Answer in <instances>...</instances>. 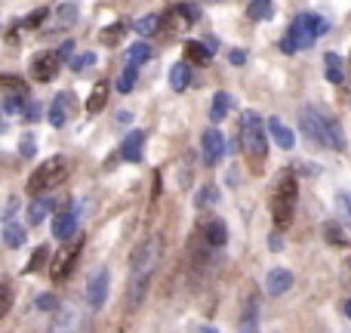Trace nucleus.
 Returning a JSON list of instances; mask_svg holds the SVG:
<instances>
[{"label":"nucleus","instance_id":"0eeeda50","mask_svg":"<svg viewBox=\"0 0 351 333\" xmlns=\"http://www.w3.org/2000/svg\"><path fill=\"white\" fill-rule=\"evenodd\" d=\"M108 284H111L108 268H99V272L90 275V281H86V306H90L93 312H99L105 306V299H108Z\"/></svg>","mask_w":351,"mask_h":333},{"label":"nucleus","instance_id":"2eb2a0df","mask_svg":"<svg viewBox=\"0 0 351 333\" xmlns=\"http://www.w3.org/2000/svg\"><path fill=\"white\" fill-rule=\"evenodd\" d=\"M268 136H271V142H278V146L280 148H287V152H290V148L293 146H296V133H293V130L290 127H287V124L284 121H280V117H268Z\"/></svg>","mask_w":351,"mask_h":333},{"label":"nucleus","instance_id":"4be33fe9","mask_svg":"<svg viewBox=\"0 0 351 333\" xmlns=\"http://www.w3.org/2000/svg\"><path fill=\"white\" fill-rule=\"evenodd\" d=\"M228 111H231V93L219 90L216 96H213V105H210V121L213 124L225 121V117H228Z\"/></svg>","mask_w":351,"mask_h":333},{"label":"nucleus","instance_id":"de8ad7c7","mask_svg":"<svg viewBox=\"0 0 351 333\" xmlns=\"http://www.w3.org/2000/svg\"><path fill=\"white\" fill-rule=\"evenodd\" d=\"M16 207H19V198H10V204H6V222L12 219V213H16Z\"/></svg>","mask_w":351,"mask_h":333},{"label":"nucleus","instance_id":"20e7f679","mask_svg":"<svg viewBox=\"0 0 351 333\" xmlns=\"http://www.w3.org/2000/svg\"><path fill=\"white\" fill-rule=\"evenodd\" d=\"M68 173H71V161L65 158V154H53V158H47L40 167H34V173L28 176V194H43V192H53L56 185H62V182L68 179Z\"/></svg>","mask_w":351,"mask_h":333},{"label":"nucleus","instance_id":"2f4dec72","mask_svg":"<svg viewBox=\"0 0 351 333\" xmlns=\"http://www.w3.org/2000/svg\"><path fill=\"white\" fill-rule=\"evenodd\" d=\"M336 210H339V216H342V225H348L351 229V194L348 192L336 194Z\"/></svg>","mask_w":351,"mask_h":333},{"label":"nucleus","instance_id":"393cba45","mask_svg":"<svg viewBox=\"0 0 351 333\" xmlns=\"http://www.w3.org/2000/svg\"><path fill=\"white\" fill-rule=\"evenodd\" d=\"M105 102H108V84H96L90 93V99H86V111H90V115H99V111L105 108Z\"/></svg>","mask_w":351,"mask_h":333},{"label":"nucleus","instance_id":"5701e85b","mask_svg":"<svg viewBox=\"0 0 351 333\" xmlns=\"http://www.w3.org/2000/svg\"><path fill=\"white\" fill-rule=\"evenodd\" d=\"M324 65H327V80L330 84H342V80H346V62H342V56L327 53L324 56Z\"/></svg>","mask_w":351,"mask_h":333},{"label":"nucleus","instance_id":"c03bdc74","mask_svg":"<svg viewBox=\"0 0 351 333\" xmlns=\"http://www.w3.org/2000/svg\"><path fill=\"white\" fill-rule=\"evenodd\" d=\"M228 59L234 62V65H243V62H247V53H243V49H231Z\"/></svg>","mask_w":351,"mask_h":333},{"label":"nucleus","instance_id":"603ef678","mask_svg":"<svg viewBox=\"0 0 351 333\" xmlns=\"http://www.w3.org/2000/svg\"><path fill=\"white\" fill-rule=\"evenodd\" d=\"M200 333H219L216 328H200Z\"/></svg>","mask_w":351,"mask_h":333},{"label":"nucleus","instance_id":"473e14b6","mask_svg":"<svg viewBox=\"0 0 351 333\" xmlns=\"http://www.w3.org/2000/svg\"><path fill=\"white\" fill-rule=\"evenodd\" d=\"M133 87H136V68L127 65L121 71V78H117V90H121V93H133Z\"/></svg>","mask_w":351,"mask_h":333},{"label":"nucleus","instance_id":"bb28decb","mask_svg":"<svg viewBox=\"0 0 351 333\" xmlns=\"http://www.w3.org/2000/svg\"><path fill=\"white\" fill-rule=\"evenodd\" d=\"M152 56H154V49L148 47L145 41H142V43H133V47L127 49V65H133V68H136V65H142V62H148Z\"/></svg>","mask_w":351,"mask_h":333},{"label":"nucleus","instance_id":"423d86ee","mask_svg":"<svg viewBox=\"0 0 351 333\" xmlns=\"http://www.w3.org/2000/svg\"><path fill=\"white\" fill-rule=\"evenodd\" d=\"M299 130L315 148H330V127H327V111H317L315 105H305L299 115Z\"/></svg>","mask_w":351,"mask_h":333},{"label":"nucleus","instance_id":"58836bf2","mask_svg":"<svg viewBox=\"0 0 351 333\" xmlns=\"http://www.w3.org/2000/svg\"><path fill=\"white\" fill-rule=\"evenodd\" d=\"M93 62H96V53H80V56H74V59L68 62V65H71L74 71H86V68H90Z\"/></svg>","mask_w":351,"mask_h":333},{"label":"nucleus","instance_id":"f03ea898","mask_svg":"<svg viewBox=\"0 0 351 333\" xmlns=\"http://www.w3.org/2000/svg\"><path fill=\"white\" fill-rule=\"evenodd\" d=\"M241 152L253 173H262L268 154V124L262 121L259 111H247L241 124Z\"/></svg>","mask_w":351,"mask_h":333},{"label":"nucleus","instance_id":"f704fd0d","mask_svg":"<svg viewBox=\"0 0 351 333\" xmlns=\"http://www.w3.org/2000/svg\"><path fill=\"white\" fill-rule=\"evenodd\" d=\"M241 333H259V321H256V306H250V309L243 312Z\"/></svg>","mask_w":351,"mask_h":333},{"label":"nucleus","instance_id":"b1692460","mask_svg":"<svg viewBox=\"0 0 351 333\" xmlns=\"http://www.w3.org/2000/svg\"><path fill=\"white\" fill-rule=\"evenodd\" d=\"M274 16V0H250L247 3V19L253 22H265Z\"/></svg>","mask_w":351,"mask_h":333},{"label":"nucleus","instance_id":"1a4fd4ad","mask_svg":"<svg viewBox=\"0 0 351 333\" xmlns=\"http://www.w3.org/2000/svg\"><path fill=\"white\" fill-rule=\"evenodd\" d=\"M80 247H84V241H68L65 247L53 256V278L56 281H65L68 278V272L74 268V260L80 256Z\"/></svg>","mask_w":351,"mask_h":333},{"label":"nucleus","instance_id":"9b49d317","mask_svg":"<svg viewBox=\"0 0 351 333\" xmlns=\"http://www.w3.org/2000/svg\"><path fill=\"white\" fill-rule=\"evenodd\" d=\"M80 328H84V312L77 306H65L47 333H80Z\"/></svg>","mask_w":351,"mask_h":333},{"label":"nucleus","instance_id":"a18cd8bd","mask_svg":"<svg viewBox=\"0 0 351 333\" xmlns=\"http://www.w3.org/2000/svg\"><path fill=\"white\" fill-rule=\"evenodd\" d=\"M10 303H12V290H10V284H3V309H0L3 315L10 312Z\"/></svg>","mask_w":351,"mask_h":333},{"label":"nucleus","instance_id":"dca6fc26","mask_svg":"<svg viewBox=\"0 0 351 333\" xmlns=\"http://www.w3.org/2000/svg\"><path fill=\"white\" fill-rule=\"evenodd\" d=\"M290 287H293V275L287 272V268H271V272L265 275V290L271 293V297H284Z\"/></svg>","mask_w":351,"mask_h":333},{"label":"nucleus","instance_id":"09e8293b","mask_svg":"<svg viewBox=\"0 0 351 333\" xmlns=\"http://www.w3.org/2000/svg\"><path fill=\"white\" fill-rule=\"evenodd\" d=\"M268 247H271V250H284V241H280V235H271V238H268Z\"/></svg>","mask_w":351,"mask_h":333},{"label":"nucleus","instance_id":"a211bd4d","mask_svg":"<svg viewBox=\"0 0 351 333\" xmlns=\"http://www.w3.org/2000/svg\"><path fill=\"white\" fill-rule=\"evenodd\" d=\"M200 238H204L210 247H225V241H228V229H225L222 219H210V222L200 229Z\"/></svg>","mask_w":351,"mask_h":333},{"label":"nucleus","instance_id":"8fccbe9b","mask_svg":"<svg viewBox=\"0 0 351 333\" xmlns=\"http://www.w3.org/2000/svg\"><path fill=\"white\" fill-rule=\"evenodd\" d=\"M133 121V115H130V111H117V124H130Z\"/></svg>","mask_w":351,"mask_h":333},{"label":"nucleus","instance_id":"3c124183","mask_svg":"<svg viewBox=\"0 0 351 333\" xmlns=\"http://www.w3.org/2000/svg\"><path fill=\"white\" fill-rule=\"evenodd\" d=\"M342 315H346L348 321H351V299H346V303H342Z\"/></svg>","mask_w":351,"mask_h":333},{"label":"nucleus","instance_id":"37998d69","mask_svg":"<svg viewBox=\"0 0 351 333\" xmlns=\"http://www.w3.org/2000/svg\"><path fill=\"white\" fill-rule=\"evenodd\" d=\"M59 59H68V62L74 59V41H65V43H62V49H59Z\"/></svg>","mask_w":351,"mask_h":333},{"label":"nucleus","instance_id":"ddd939ff","mask_svg":"<svg viewBox=\"0 0 351 333\" xmlns=\"http://www.w3.org/2000/svg\"><path fill=\"white\" fill-rule=\"evenodd\" d=\"M200 148H204V161L206 164H219L222 161V154H225V136H222V130H216V127H210L204 133V139H200Z\"/></svg>","mask_w":351,"mask_h":333},{"label":"nucleus","instance_id":"39448f33","mask_svg":"<svg viewBox=\"0 0 351 333\" xmlns=\"http://www.w3.org/2000/svg\"><path fill=\"white\" fill-rule=\"evenodd\" d=\"M296 198H299V182L296 173H284L278 179L271 192V216L278 229H287L293 222V213H296Z\"/></svg>","mask_w":351,"mask_h":333},{"label":"nucleus","instance_id":"a19ab883","mask_svg":"<svg viewBox=\"0 0 351 333\" xmlns=\"http://www.w3.org/2000/svg\"><path fill=\"white\" fill-rule=\"evenodd\" d=\"M37 309L53 312L56 309V297H53V293H43V297H37Z\"/></svg>","mask_w":351,"mask_h":333},{"label":"nucleus","instance_id":"6e6552de","mask_svg":"<svg viewBox=\"0 0 351 333\" xmlns=\"http://www.w3.org/2000/svg\"><path fill=\"white\" fill-rule=\"evenodd\" d=\"M59 53H49V49H43V53H37L34 59H31V78L40 80V84H49V80H56V74H59Z\"/></svg>","mask_w":351,"mask_h":333},{"label":"nucleus","instance_id":"7c9ffc66","mask_svg":"<svg viewBox=\"0 0 351 333\" xmlns=\"http://www.w3.org/2000/svg\"><path fill=\"white\" fill-rule=\"evenodd\" d=\"M160 25H164V19L158 16V12H148V16H142L139 22H136V31H139L142 37L154 34V31H160Z\"/></svg>","mask_w":351,"mask_h":333},{"label":"nucleus","instance_id":"7ed1b4c3","mask_svg":"<svg viewBox=\"0 0 351 333\" xmlns=\"http://www.w3.org/2000/svg\"><path fill=\"white\" fill-rule=\"evenodd\" d=\"M327 31H330V22L324 16H317V12H299V16L293 19L287 37L280 41V49H284V53L308 49L311 43H315L321 34H327Z\"/></svg>","mask_w":351,"mask_h":333},{"label":"nucleus","instance_id":"f3484780","mask_svg":"<svg viewBox=\"0 0 351 333\" xmlns=\"http://www.w3.org/2000/svg\"><path fill=\"white\" fill-rule=\"evenodd\" d=\"M142 146H145V133H142V130H133V133L123 139V146H121V158L130 161V164L142 161Z\"/></svg>","mask_w":351,"mask_h":333},{"label":"nucleus","instance_id":"e433bc0d","mask_svg":"<svg viewBox=\"0 0 351 333\" xmlns=\"http://www.w3.org/2000/svg\"><path fill=\"white\" fill-rule=\"evenodd\" d=\"M47 16H49V10H34V12H28V16L22 19V28H40Z\"/></svg>","mask_w":351,"mask_h":333},{"label":"nucleus","instance_id":"79ce46f5","mask_svg":"<svg viewBox=\"0 0 351 333\" xmlns=\"http://www.w3.org/2000/svg\"><path fill=\"white\" fill-rule=\"evenodd\" d=\"M25 117H28V121H37V117H40V105L37 102H25V111H22Z\"/></svg>","mask_w":351,"mask_h":333},{"label":"nucleus","instance_id":"f8f14e48","mask_svg":"<svg viewBox=\"0 0 351 333\" xmlns=\"http://www.w3.org/2000/svg\"><path fill=\"white\" fill-rule=\"evenodd\" d=\"M194 19H200V10H197V6H191V3L173 6V10L167 12V31L179 34V31H185L188 25H194Z\"/></svg>","mask_w":351,"mask_h":333},{"label":"nucleus","instance_id":"c9c22d12","mask_svg":"<svg viewBox=\"0 0 351 333\" xmlns=\"http://www.w3.org/2000/svg\"><path fill=\"white\" fill-rule=\"evenodd\" d=\"M213 200H219V188L216 185H204V188H200V194L194 198V204L206 207V204H213Z\"/></svg>","mask_w":351,"mask_h":333},{"label":"nucleus","instance_id":"49530a36","mask_svg":"<svg viewBox=\"0 0 351 333\" xmlns=\"http://www.w3.org/2000/svg\"><path fill=\"white\" fill-rule=\"evenodd\" d=\"M342 281L351 284V256H346V262H342Z\"/></svg>","mask_w":351,"mask_h":333},{"label":"nucleus","instance_id":"4c0bfd02","mask_svg":"<svg viewBox=\"0 0 351 333\" xmlns=\"http://www.w3.org/2000/svg\"><path fill=\"white\" fill-rule=\"evenodd\" d=\"M47 260H49V247H37L34 256H31V262H28V272H40Z\"/></svg>","mask_w":351,"mask_h":333},{"label":"nucleus","instance_id":"4468645a","mask_svg":"<svg viewBox=\"0 0 351 333\" xmlns=\"http://www.w3.org/2000/svg\"><path fill=\"white\" fill-rule=\"evenodd\" d=\"M77 210H62L56 213L53 219V238H59V241H68V238H74V231H77Z\"/></svg>","mask_w":351,"mask_h":333},{"label":"nucleus","instance_id":"c756f323","mask_svg":"<svg viewBox=\"0 0 351 333\" xmlns=\"http://www.w3.org/2000/svg\"><path fill=\"white\" fill-rule=\"evenodd\" d=\"M127 28H130L127 22H114V25H108V28H102V31H99V41H102V43H108V47H114V43L121 41L123 34H127Z\"/></svg>","mask_w":351,"mask_h":333},{"label":"nucleus","instance_id":"72a5a7b5","mask_svg":"<svg viewBox=\"0 0 351 333\" xmlns=\"http://www.w3.org/2000/svg\"><path fill=\"white\" fill-rule=\"evenodd\" d=\"M324 231H327V238H330V244H333V247H346V231H342L339 229V225H336V222H327V225H324Z\"/></svg>","mask_w":351,"mask_h":333},{"label":"nucleus","instance_id":"ea45409f","mask_svg":"<svg viewBox=\"0 0 351 333\" xmlns=\"http://www.w3.org/2000/svg\"><path fill=\"white\" fill-rule=\"evenodd\" d=\"M19 154L22 158H34V136H25L22 146H19Z\"/></svg>","mask_w":351,"mask_h":333},{"label":"nucleus","instance_id":"aec40b11","mask_svg":"<svg viewBox=\"0 0 351 333\" xmlns=\"http://www.w3.org/2000/svg\"><path fill=\"white\" fill-rule=\"evenodd\" d=\"M188 84H191V65L188 62H176L170 68V87L173 93H185Z\"/></svg>","mask_w":351,"mask_h":333},{"label":"nucleus","instance_id":"412c9836","mask_svg":"<svg viewBox=\"0 0 351 333\" xmlns=\"http://www.w3.org/2000/svg\"><path fill=\"white\" fill-rule=\"evenodd\" d=\"M74 22H77V6L62 3L59 10H56V22H49V31H65V28H71Z\"/></svg>","mask_w":351,"mask_h":333},{"label":"nucleus","instance_id":"cd10ccee","mask_svg":"<svg viewBox=\"0 0 351 333\" xmlns=\"http://www.w3.org/2000/svg\"><path fill=\"white\" fill-rule=\"evenodd\" d=\"M0 87L6 90V96H22V99H28V84L25 80H19V78H12V74H3L0 78Z\"/></svg>","mask_w":351,"mask_h":333},{"label":"nucleus","instance_id":"c85d7f7f","mask_svg":"<svg viewBox=\"0 0 351 333\" xmlns=\"http://www.w3.org/2000/svg\"><path fill=\"white\" fill-rule=\"evenodd\" d=\"M185 56L191 62H206L213 56V49L206 47V41H188L185 43Z\"/></svg>","mask_w":351,"mask_h":333},{"label":"nucleus","instance_id":"f257e3e1","mask_svg":"<svg viewBox=\"0 0 351 333\" xmlns=\"http://www.w3.org/2000/svg\"><path fill=\"white\" fill-rule=\"evenodd\" d=\"M160 250H164V244H160L158 235L145 238V241L133 250V260H130V287H127V309L130 312H136L142 306V299H145L152 275L160 262Z\"/></svg>","mask_w":351,"mask_h":333},{"label":"nucleus","instance_id":"9d476101","mask_svg":"<svg viewBox=\"0 0 351 333\" xmlns=\"http://www.w3.org/2000/svg\"><path fill=\"white\" fill-rule=\"evenodd\" d=\"M74 111H77V102H74L71 93H59V96L49 102L47 117H49V124H53V127H65V121H68V117H74Z\"/></svg>","mask_w":351,"mask_h":333},{"label":"nucleus","instance_id":"6ab92c4d","mask_svg":"<svg viewBox=\"0 0 351 333\" xmlns=\"http://www.w3.org/2000/svg\"><path fill=\"white\" fill-rule=\"evenodd\" d=\"M49 210H53V198H47V194H37V198L31 200V207H28V222L31 225H40L43 219L49 216Z\"/></svg>","mask_w":351,"mask_h":333},{"label":"nucleus","instance_id":"a878e982","mask_svg":"<svg viewBox=\"0 0 351 333\" xmlns=\"http://www.w3.org/2000/svg\"><path fill=\"white\" fill-rule=\"evenodd\" d=\"M3 241H6V247L10 250H16V247H22L25 244V225H19V222H3Z\"/></svg>","mask_w":351,"mask_h":333}]
</instances>
